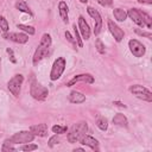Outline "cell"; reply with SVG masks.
Wrapping results in <instances>:
<instances>
[{
	"label": "cell",
	"mask_w": 152,
	"mask_h": 152,
	"mask_svg": "<svg viewBox=\"0 0 152 152\" xmlns=\"http://www.w3.org/2000/svg\"><path fill=\"white\" fill-rule=\"evenodd\" d=\"M15 8H17V10H19V11H21V12H25V13L32 14L31 10L28 8V6L26 5V2H25V1H21V0L17 1V2H15Z\"/></svg>",
	"instance_id": "obj_21"
},
{
	"label": "cell",
	"mask_w": 152,
	"mask_h": 152,
	"mask_svg": "<svg viewBox=\"0 0 152 152\" xmlns=\"http://www.w3.org/2000/svg\"><path fill=\"white\" fill-rule=\"evenodd\" d=\"M108 28L109 32L113 34V37L115 38L116 42H121L124 38V31L113 21V20H108Z\"/></svg>",
	"instance_id": "obj_10"
},
{
	"label": "cell",
	"mask_w": 152,
	"mask_h": 152,
	"mask_svg": "<svg viewBox=\"0 0 152 152\" xmlns=\"http://www.w3.org/2000/svg\"><path fill=\"white\" fill-rule=\"evenodd\" d=\"M80 1H81V2H82V4H86V2H87V1H88V0H80Z\"/></svg>",
	"instance_id": "obj_38"
},
{
	"label": "cell",
	"mask_w": 152,
	"mask_h": 152,
	"mask_svg": "<svg viewBox=\"0 0 152 152\" xmlns=\"http://www.w3.org/2000/svg\"><path fill=\"white\" fill-rule=\"evenodd\" d=\"M52 132L56 134H62L66 132V127L65 126H59V125H55L52 126Z\"/></svg>",
	"instance_id": "obj_25"
},
{
	"label": "cell",
	"mask_w": 152,
	"mask_h": 152,
	"mask_svg": "<svg viewBox=\"0 0 152 152\" xmlns=\"http://www.w3.org/2000/svg\"><path fill=\"white\" fill-rule=\"evenodd\" d=\"M87 129H88V126H87V122L86 121H80L77 124H75L69 133H68V141L69 142H76V141H80L81 138L87 133Z\"/></svg>",
	"instance_id": "obj_2"
},
{
	"label": "cell",
	"mask_w": 152,
	"mask_h": 152,
	"mask_svg": "<svg viewBox=\"0 0 152 152\" xmlns=\"http://www.w3.org/2000/svg\"><path fill=\"white\" fill-rule=\"evenodd\" d=\"M113 124L114 125H118V126H121V127H127V119L124 114L121 113H118L114 118H113Z\"/></svg>",
	"instance_id": "obj_19"
},
{
	"label": "cell",
	"mask_w": 152,
	"mask_h": 152,
	"mask_svg": "<svg viewBox=\"0 0 152 152\" xmlns=\"http://www.w3.org/2000/svg\"><path fill=\"white\" fill-rule=\"evenodd\" d=\"M138 2H140V4H148V5H151V4H152V0H138Z\"/></svg>",
	"instance_id": "obj_36"
},
{
	"label": "cell",
	"mask_w": 152,
	"mask_h": 152,
	"mask_svg": "<svg viewBox=\"0 0 152 152\" xmlns=\"http://www.w3.org/2000/svg\"><path fill=\"white\" fill-rule=\"evenodd\" d=\"M113 103H114V104H116V106H119V107H124V108H125V107H126V106H125V104H122V103H121V102H118V101H114V102H113Z\"/></svg>",
	"instance_id": "obj_37"
},
{
	"label": "cell",
	"mask_w": 152,
	"mask_h": 152,
	"mask_svg": "<svg viewBox=\"0 0 152 152\" xmlns=\"http://www.w3.org/2000/svg\"><path fill=\"white\" fill-rule=\"evenodd\" d=\"M81 144H83V145H87V146H89V147H91L93 150H96V151H99V141L96 140V139H94L93 137H90V135H83L82 138H81Z\"/></svg>",
	"instance_id": "obj_16"
},
{
	"label": "cell",
	"mask_w": 152,
	"mask_h": 152,
	"mask_svg": "<svg viewBox=\"0 0 152 152\" xmlns=\"http://www.w3.org/2000/svg\"><path fill=\"white\" fill-rule=\"evenodd\" d=\"M0 31H1V28H0Z\"/></svg>",
	"instance_id": "obj_39"
},
{
	"label": "cell",
	"mask_w": 152,
	"mask_h": 152,
	"mask_svg": "<svg viewBox=\"0 0 152 152\" xmlns=\"http://www.w3.org/2000/svg\"><path fill=\"white\" fill-rule=\"evenodd\" d=\"M59 141V139H58V137L57 135H53V137H51L50 139H49V146L50 147H52L55 144H57Z\"/></svg>",
	"instance_id": "obj_31"
},
{
	"label": "cell",
	"mask_w": 152,
	"mask_h": 152,
	"mask_svg": "<svg viewBox=\"0 0 152 152\" xmlns=\"http://www.w3.org/2000/svg\"><path fill=\"white\" fill-rule=\"evenodd\" d=\"M0 28L4 32H7L8 31V23H7V20L2 15H0Z\"/></svg>",
	"instance_id": "obj_27"
},
{
	"label": "cell",
	"mask_w": 152,
	"mask_h": 152,
	"mask_svg": "<svg viewBox=\"0 0 152 152\" xmlns=\"http://www.w3.org/2000/svg\"><path fill=\"white\" fill-rule=\"evenodd\" d=\"M65 37H66V39H68V40H69L70 43H72L74 45H76V40L74 39V37H72V36H71V34H70V33H69L68 31L65 32Z\"/></svg>",
	"instance_id": "obj_35"
},
{
	"label": "cell",
	"mask_w": 152,
	"mask_h": 152,
	"mask_svg": "<svg viewBox=\"0 0 152 152\" xmlns=\"http://www.w3.org/2000/svg\"><path fill=\"white\" fill-rule=\"evenodd\" d=\"M74 31H75V40H76L77 45H78L80 48H82V46H83V43H82V39L80 38V33H78V30L76 28V25L74 26Z\"/></svg>",
	"instance_id": "obj_29"
},
{
	"label": "cell",
	"mask_w": 152,
	"mask_h": 152,
	"mask_svg": "<svg viewBox=\"0 0 152 152\" xmlns=\"http://www.w3.org/2000/svg\"><path fill=\"white\" fill-rule=\"evenodd\" d=\"M97 2H99L101 6H104V7H107V6H112V4H113V0H97Z\"/></svg>",
	"instance_id": "obj_32"
},
{
	"label": "cell",
	"mask_w": 152,
	"mask_h": 152,
	"mask_svg": "<svg viewBox=\"0 0 152 152\" xmlns=\"http://www.w3.org/2000/svg\"><path fill=\"white\" fill-rule=\"evenodd\" d=\"M135 32H137L138 34H140V36H144V37H147V38H151V37H152V34H151L150 32H145V31H140V30H138V28H135Z\"/></svg>",
	"instance_id": "obj_33"
},
{
	"label": "cell",
	"mask_w": 152,
	"mask_h": 152,
	"mask_svg": "<svg viewBox=\"0 0 152 152\" xmlns=\"http://www.w3.org/2000/svg\"><path fill=\"white\" fill-rule=\"evenodd\" d=\"M6 51H7L8 56H10V59H11V62H12V63H17V59L14 58V55H13V51H12V49H10V48H8Z\"/></svg>",
	"instance_id": "obj_34"
},
{
	"label": "cell",
	"mask_w": 152,
	"mask_h": 152,
	"mask_svg": "<svg viewBox=\"0 0 152 152\" xmlns=\"http://www.w3.org/2000/svg\"><path fill=\"white\" fill-rule=\"evenodd\" d=\"M129 91H131L134 96H137L138 99H141V100L147 101V102H151V101H152V93H151L147 88H145V87H142V86H140V84L131 86V87H129Z\"/></svg>",
	"instance_id": "obj_4"
},
{
	"label": "cell",
	"mask_w": 152,
	"mask_h": 152,
	"mask_svg": "<svg viewBox=\"0 0 152 152\" xmlns=\"http://www.w3.org/2000/svg\"><path fill=\"white\" fill-rule=\"evenodd\" d=\"M87 11H88V14H89L93 19H95V28H94V33H95V34H99L100 31H101V27H102V18H101L99 11H96L95 8H93V7H90V6L87 8Z\"/></svg>",
	"instance_id": "obj_9"
},
{
	"label": "cell",
	"mask_w": 152,
	"mask_h": 152,
	"mask_svg": "<svg viewBox=\"0 0 152 152\" xmlns=\"http://www.w3.org/2000/svg\"><path fill=\"white\" fill-rule=\"evenodd\" d=\"M113 14H114V17H115V19L118 21H124L127 18V12L125 10H122V8H115L113 11Z\"/></svg>",
	"instance_id": "obj_20"
},
{
	"label": "cell",
	"mask_w": 152,
	"mask_h": 152,
	"mask_svg": "<svg viewBox=\"0 0 152 152\" xmlns=\"http://www.w3.org/2000/svg\"><path fill=\"white\" fill-rule=\"evenodd\" d=\"M128 45H129V50H131V52L133 53V56H135V57H142V56L145 55L146 49H145V46H144L139 40H137V39H131V40L128 42Z\"/></svg>",
	"instance_id": "obj_8"
},
{
	"label": "cell",
	"mask_w": 152,
	"mask_h": 152,
	"mask_svg": "<svg viewBox=\"0 0 152 152\" xmlns=\"http://www.w3.org/2000/svg\"><path fill=\"white\" fill-rule=\"evenodd\" d=\"M5 38L12 40V42H15V43H19V44H24L28 40V37L24 33H17V32H12V33H7L4 36Z\"/></svg>",
	"instance_id": "obj_14"
},
{
	"label": "cell",
	"mask_w": 152,
	"mask_h": 152,
	"mask_svg": "<svg viewBox=\"0 0 152 152\" xmlns=\"http://www.w3.org/2000/svg\"><path fill=\"white\" fill-rule=\"evenodd\" d=\"M17 27L18 28H21L23 31H25V32H27L28 34H34V27H32V26H27V25H23V24H18L17 25Z\"/></svg>",
	"instance_id": "obj_23"
},
{
	"label": "cell",
	"mask_w": 152,
	"mask_h": 152,
	"mask_svg": "<svg viewBox=\"0 0 152 152\" xmlns=\"http://www.w3.org/2000/svg\"><path fill=\"white\" fill-rule=\"evenodd\" d=\"M15 148L12 146V142L10 140H6L2 145V151H14Z\"/></svg>",
	"instance_id": "obj_30"
},
{
	"label": "cell",
	"mask_w": 152,
	"mask_h": 152,
	"mask_svg": "<svg viewBox=\"0 0 152 152\" xmlns=\"http://www.w3.org/2000/svg\"><path fill=\"white\" fill-rule=\"evenodd\" d=\"M38 148V146L37 145H34V144H26V145H24V146H21L20 147V150L21 151H34V150H37Z\"/></svg>",
	"instance_id": "obj_28"
},
{
	"label": "cell",
	"mask_w": 152,
	"mask_h": 152,
	"mask_svg": "<svg viewBox=\"0 0 152 152\" xmlns=\"http://www.w3.org/2000/svg\"><path fill=\"white\" fill-rule=\"evenodd\" d=\"M77 82H84V83H93L94 82V77L90 75V74H81V75H77L75 77H72V80H70L66 86L70 87V86H74L75 83Z\"/></svg>",
	"instance_id": "obj_12"
},
{
	"label": "cell",
	"mask_w": 152,
	"mask_h": 152,
	"mask_svg": "<svg viewBox=\"0 0 152 152\" xmlns=\"http://www.w3.org/2000/svg\"><path fill=\"white\" fill-rule=\"evenodd\" d=\"M65 59L63 58V57H58L55 62H53V64H52V69H51V72H50V78H51V81H56V80H58L61 76H62V74H63V71H64V69H65Z\"/></svg>",
	"instance_id": "obj_5"
},
{
	"label": "cell",
	"mask_w": 152,
	"mask_h": 152,
	"mask_svg": "<svg viewBox=\"0 0 152 152\" xmlns=\"http://www.w3.org/2000/svg\"><path fill=\"white\" fill-rule=\"evenodd\" d=\"M78 30H80L83 39H86V40L89 39V37H90V28H89V25L86 23L84 18L82 15L78 17Z\"/></svg>",
	"instance_id": "obj_13"
},
{
	"label": "cell",
	"mask_w": 152,
	"mask_h": 152,
	"mask_svg": "<svg viewBox=\"0 0 152 152\" xmlns=\"http://www.w3.org/2000/svg\"><path fill=\"white\" fill-rule=\"evenodd\" d=\"M69 101H70L71 103H76V104L83 103V102L86 101V96H84L82 93H80V91L72 90V91L70 93V95H69Z\"/></svg>",
	"instance_id": "obj_17"
},
{
	"label": "cell",
	"mask_w": 152,
	"mask_h": 152,
	"mask_svg": "<svg viewBox=\"0 0 152 152\" xmlns=\"http://www.w3.org/2000/svg\"><path fill=\"white\" fill-rule=\"evenodd\" d=\"M23 81H24V76L20 75V74L13 76V77L10 80V82H8V84H7V88H8V90H10L14 96H19L20 87H21V84H23Z\"/></svg>",
	"instance_id": "obj_7"
},
{
	"label": "cell",
	"mask_w": 152,
	"mask_h": 152,
	"mask_svg": "<svg viewBox=\"0 0 152 152\" xmlns=\"http://www.w3.org/2000/svg\"><path fill=\"white\" fill-rule=\"evenodd\" d=\"M30 131L38 137H45L48 134V126L46 124H38V125H33L31 126Z\"/></svg>",
	"instance_id": "obj_15"
},
{
	"label": "cell",
	"mask_w": 152,
	"mask_h": 152,
	"mask_svg": "<svg viewBox=\"0 0 152 152\" xmlns=\"http://www.w3.org/2000/svg\"><path fill=\"white\" fill-rule=\"evenodd\" d=\"M96 126L101 129V131H106L107 129V127H108V121H107V119L106 118H99L97 120H96Z\"/></svg>",
	"instance_id": "obj_22"
},
{
	"label": "cell",
	"mask_w": 152,
	"mask_h": 152,
	"mask_svg": "<svg viewBox=\"0 0 152 152\" xmlns=\"http://www.w3.org/2000/svg\"><path fill=\"white\" fill-rule=\"evenodd\" d=\"M33 139H34V134L31 131H21L13 134L10 138V141L12 144H27L31 142Z\"/></svg>",
	"instance_id": "obj_6"
},
{
	"label": "cell",
	"mask_w": 152,
	"mask_h": 152,
	"mask_svg": "<svg viewBox=\"0 0 152 152\" xmlns=\"http://www.w3.org/2000/svg\"><path fill=\"white\" fill-rule=\"evenodd\" d=\"M95 48H96V50L100 52V53H104V44L102 43V40L101 39H96V42H95Z\"/></svg>",
	"instance_id": "obj_26"
},
{
	"label": "cell",
	"mask_w": 152,
	"mask_h": 152,
	"mask_svg": "<svg viewBox=\"0 0 152 152\" xmlns=\"http://www.w3.org/2000/svg\"><path fill=\"white\" fill-rule=\"evenodd\" d=\"M142 19H144L145 26L148 27V28H151V27H152V19H151V17H150L146 12H142Z\"/></svg>",
	"instance_id": "obj_24"
},
{
	"label": "cell",
	"mask_w": 152,
	"mask_h": 152,
	"mask_svg": "<svg viewBox=\"0 0 152 152\" xmlns=\"http://www.w3.org/2000/svg\"><path fill=\"white\" fill-rule=\"evenodd\" d=\"M30 94L32 95L33 99L36 100H39V101H43L48 97V88H45L44 86L39 84L37 81H33L31 83V87H30Z\"/></svg>",
	"instance_id": "obj_3"
},
{
	"label": "cell",
	"mask_w": 152,
	"mask_h": 152,
	"mask_svg": "<svg viewBox=\"0 0 152 152\" xmlns=\"http://www.w3.org/2000/svg\"><path fill=\"white\" fill-rule=\"evenodd\" d=\"M58 11H59V15L63 20V23H68L69 21V17H68V5L64 1H59L58 4Z\"/></svg>",
	"instance_id": "obj_18"
},
{
	"label": "cell",
	"mask_w": 152,
	"mask_h": 152,
	"mask_svg": "<svg viewBox=\"0 0 152 152\" xmlns=\"http://www.w3.org/2000/svg\"><path fill=\"white\" fill-rule=\"evenodd\" d=\"M127 15L139 26H145L144 24V19H142V12L139 11L138 8H131L128 12H127Z\"/></svg>",
	"instance_id": "obj_11"
},
{
	"label": "cell",
	"mask_w": 152,
	"mask_h": 152,
	"mask_svg": "<svg viewBox=\"0 0 152 152\" xmlns=\"http://www.w3.org/2000/svg\"><path fill=\"white\" fill-rule=\"evenodd\" d=\"M51 46V37L50 34L48 33H44L40 38V42H39V45L33 55V64L37 65L46 55H48V51Z\"/></svg>",
	"instance_id": "obj_1"
}]
</instances>
